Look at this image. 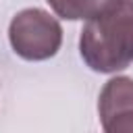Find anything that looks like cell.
<instances>
[{
	"label": "cell",
	"instance_id": "cell-1",
	"mask_svg": "<svg viewBox=\"0 0 133 133\" xmlns=\"http://www.w3.org/2000/svg\"><path fill=\"white\" fill-rule=\"evenodd\" d=\"M79 54L96 73H118L133 64V0L87 19L79 35Z\"/></svg>",
	"mask_w": 133,
	"mask_h": 133
},
{
	"label": "cell",
	"instance_id": "cell-2",
	"mask_svg": "<svg viewBox=\"0 0 133 133\" xmlns=\"http://www.w3.org/2000/svg\"><path fill=\"white\" fill-rule=\"evenodd\" d=\"M8 42L12 52L23 60H48L60 50L62 27L44 8H23L8 25Z\"/></svg>",
	"mask_w": 133,
	"mask_h": 133
},
{
	"label": "cell",
	"instance_id": "cell-3",
	"mask_svg": "<svg viewBox=\"0 0 133 133\" xmlns=\"http://www.w3.org/2000/svg\"><path fill=\"white\" fill-rule=\"evenodd\" d=\"M100 125L106 133H133V79H108L98 98Z\"/></svg>",
	"mask_w": 133,
	"mask_h": 133
},
{
	"label": "cell",
	"instance_id": "cell-4",
	"mask_svg": "<svg viewBox=\"0 0 133 133\" xmlns=\"http://www.w3.org/2000/svg\"><path fill=\"white\" fill-rule=\"evenodd\" d=\"M56 17L64 21H87L112 8L118 0H46Z\"/></svg>",
	"mask_w": 133,
	"mask_h": 133
}]
</instances>
